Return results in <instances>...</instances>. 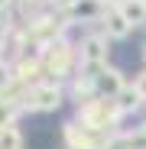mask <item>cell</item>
Wrapping results in <instances>:
<instances>
[{"label": "cell", "instance_id": "8992f818", "mask_svg": "<svg viewBox=\"0 0 146 149\" xmlns=\"http://www.w3.org/2000/svg\"><path fill=\"white\" fill-rule=\"evenodd\" d=\"M143 3H146V0H143Z\"/></svg>", "mask_w": 146, "mask_h": 149}, {"label": "cell", "instance_id": "5b68a950", "mask_svg": "<svg viewBox=\"0 0 146 149\" xmlns=\"http://www.w3.org/2000/svg\"><path fill=\"white\" fill-rule=\"evenodd\" d=\"M114 3H127V0H114Z\"/></svg>", "mask_w": 146, "mask_h": 149}, {"label": "cell", "instance_id": "6da1fadb", "mask_svg": "<svg viewBox=\"0 0 146 149\" xmlns=\"http://www.w3.org/2000/svg\"><path fill=\"white\" fill-rule=\"evenodd\" d=\"M120 13H124V19L130 26H140L146 19V3L143 0H127V3H120Z\"/></svg>", "mask_w": 146, "mask_h": 149}, {"label": "cell", "instance_id": "7a4b0ae2", "mask_svg": "<svg viewBox=\"0 0 146 149\" xmlns=\"http://www.w3.org/2000/svg\"><path fill=\"white\" fill-rule=\"evenodd\" d=\"M127 29H130V23L124 19V13H114V16L107 19V33H110V36L120 39V36H127Z\"/></svg>", "mask_w": 146, "mask_h": 149}, {"label": "cell", "instance_id": "3957f363", "mask_svg": "<svg viewBox=\"0 0 146 149\" xmlns=\"http://www.w3.org/2000/svg\"><path fill=\"white\" fill-rule=\"evenodd\" d=\"M85 58H88V62H97V58H101V39H91V42H88Z\"/></svg>", "mask_w": 146, "mask_h": 149}, {"label": "cell", "instance_id": "277c9868", "mask_svg": "<svg viewBox=\"0 0 146 149\" xmlns=\"http://www.w3.org/2000/svg\"><path fill=\"white\" fill-rule=\"evenodd\" d=\"M140 94H143V97H146V78H143V81H140Z\"/></svg>", "mask_w": 146, "mask_h": 149}]
</instances>
